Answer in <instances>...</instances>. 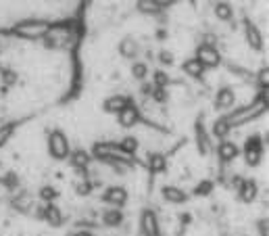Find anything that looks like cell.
Instances as JSON below:
<instances>
[{
    "instance_id": "6da1fadb",
    "label": "cell",
    "mask_w": 269,
    "mask_h": 236,
    "mask_svg": "<svg viewBox=\"0 0 269 236\" xmlns=\"http://www.w3.org/2000/svg\"><path fill=\"white\" fill-rule=\"evenodd\" d=\"M48 153L53 159H67L71 153V148H69V140H67L65 136V132L61 130H53L48 134Z\"/></svg>"
},
{
    "instance_id": "7a4b0ae2",
    "label": "cell",
    "mask_w": 269,
    "mask_h": 236,
    "mask_svg": "<svg viewBox=\"0 0 269 236\" xmlns=\"http://www.w3.org/2000/svg\"><path fill=\"white\" fill-rule=\"evenodd\" d=\"M46 31H48V23H42V21H25L15 25V33H19L23 38H40Z\"/></svg>"
},
{
    "instance_id": "3957f363",
    "label": "cell",
    "mask_w": 269,
    "mask_h": 236,
    "mask_svg": "<svg viewBox=\"0 0 269 236\" xmlns=\"http://www.w3.org/2000/svg\"><path fill=\"white\" fill-rule=\"evenodd\" d=\"M203 67H215L219 65V53H217V48L211 46V44H200L196 48V57H194Z\"/></svg>"
},
{
    "instance_id": "277c9868",
    "label": "cell",
    "mask_w": 269,
    "mask_h": 236,
    "mask_svg": "<svg viewBox=\"0 0 269 236\" xmlns=\"http://www.w3.org/2000/svg\"><path fill=\"white\" fill-rule=\"evenodd\" d=\"M261 155H263V144H261V138H259V136L248 138V140H246V144H244V157H246V163H248L250 167L259 165Z\"/></svg>"
},
{
    "instance_id": "5b68a950",
    "label": "cell",
    "mask_w": 269,
    "mask_h": 236,
    "mask_svg": "<svg viewBox=\"0 0 269 236\" xmlns=\"http://www.w3.org/2000/svg\"><path fill=\"white\" fill-rule=\"evenodd\" d=\"M140 232H142V236H159V222H157L155 211H150V209H144L142 211Z\"/></svg>"
},
{
    "instance_id": "8992f818",
    "label": "cell",
    "mask_w": 269,
    "mask_h": 236,
    "mask_svg": "<svg viewBox=\"0 0 269 236\" xmlns=\"http://www.w3.org/2000/svg\"><path fill=\"white\" fill-rule=\"evenodd\" d=\"M103 201H105V203H109V205H113L115 209H119V207H123L127 203V190L121 188V186H111L103 194Z\"/></svg>"
},
{
    "instance_id": "52a82bcc",
    "label": "cell",
    "mask_w": 269,
    "mask_h": 236,
    "mask_svg": "<svg viewBox=\"0 0 269 236\" xmlns=\"http://www.w3.org/2000/svg\"><path fill=\"white\" fill-rule=\"evenodd\" d=\"M117 120H119L121 128H131V126H136L140 122V113H138V109L133 107V105H127L123 111L117 113Z\"/></svg>"
},
{
    "instance_id": "ba28073f",
    "label": "cell",
    "mask_w": 269,
    "mask_h": 236,
    "mask_svg": "<svg viewBox=\"0 0 269 236\" xmlns=\"http://www.w3.org/2000/svg\"><path fill=\"white\" fill-rule=\"evenodd\" d=\"M238 196L242 203H253L257 196V182L255 180H242V184L238 186Z\"/></svg>"
},
{
    "instance_id": "9c48e42d",
    "label": "cell",
    "mask_w": 269,
    "mask_h": 236,
    "mask_svg": "<svg viewBox=\"0 0 269 236\" xmlns=\"http://www.w3.org/2000/svg\"><path fill=\"white\" fill-rule=\"evenodd\" d=\"M234 103H236V94H234L232 88H219V92L215 94V107L217 109H230Z\"/></svg>"
},
{
    "instance_id": "30bf717a",
    "label": "cell",
    "mask_w": 269,
    "mask_h": 236,
    "mask_svg": "<svg viewBox=\"0 0 269 236\" xmlns=\"http://www.w3.org/2000/svg\"><path fill=\"white\" fill-rule=\"evenodd\" d=\"M161 194H163L165 201H169V203H173V205L186 203V201H188V194L184 192L182 188H177V186H163Z\"/></svg>"
},
{
    "instance_id": "8fae6325",
    "label": "cell",
    "mask_w": 269,
    "mask_h": 236,
    "mask_svg": "<svg viewBox=\"0 0 269 236\" xmlns=\"http://www.w3.org/2000/svg\"><path fill=\"white\" fill-rule=\"evenodd\" d=\"M238 153H240V148L230 140H221V144L217 146V155H219L221 161H234L238 157Z\"/></svg>"
},
{
    "instance_id": "7c38bea8",
    "label": "cell",
    "mask_w": 269,
    "mask_h": 236,
    "mask_svg": "<svg viewBox=\"0 0 269 236\" xmlns=\"http://www.w3.org/2000/svg\"><path fill=\"white\" fill-rule=\"evenodd\" d=\"M140 53V46L133 38H123L119 42V55L125 57V59H136Z\"/></svg>"
},
{
    "instance_id": "4fadbf2b",
    "label": "cell",
    "mask_w": 269,
    "mask_h": 236,
    "mask_svg": "<svg viewBox=\"0 0 269 236\" xmlns=\"http://www.w3.org/2000/svg\"><path fill=\"white\" fill-rule=\"evenodd\" d=\"M127 105H131V100L125 98V96H109V98L105 100V111H107V113H119V111H123Z\"/></svg>"
},
{
    "instance_id": "5bb4252c",
    "label": "cell",
    "mask_w": 269,
    "mask_h": 236,
    "mask_svg": "<svg viewBox=\"0 0 269 236\" xmlns=\"http://www.w3.org/2000/svg\"><path fill=\"white\" fill-rule=\"evenodd\" d=\"M44 213V220L50 224V226H61L63 224V213H61V209L57 207V205H53V203H48L46 205V209L42 211Z\"/></svg>"
},
{
    "instance_id": "9a60e30c",
    "label": "cell",
    "mask_w": 269,
    "mask_h": 236,
    "mask_svg": "<svg viewBox=\"0 0 269 236\" xmlns=\"http://www.w3.org/2000/svg\"><path fill=\"white\" fill-rule=\"evenodd\" d=\"M246 42H248L250 48H255V50H261V46H263L261 31L253 23H248V21H246Z\"/></svg>"
},
{
    "instance_id": "2e32d148",
    "label": "cell",
    "mask_w": 269,
    "mask_h": 236,
    "mask_svg": "<svg viewBox=\"0 0 269 236\" xmlns=\"http://www.w3.org/2000/svg\"><path fill=\"white\" fill-rule=\"evenodd\" d=\"M103 222H105V226H111V228H115V226H121V222H123V213H121V209H109V211H105L103 213Z\"/></svg>"
},
{
    "instance_id": "e0dca14e",
    "label": "cell",
    "mask_w": 269,
    "mask_h": 236,
    "mask_svg": "<svg viewBox=\"0 0 269 236\" xmlns=\"http://www.w3.org/2000/svg\"><path fill=\"white\" fill-rule=\"evenodd\" d=\"M148 170L153 172V174H161L167 170V161L163 155L159 153H153V155H148Z\"/></svg>"
},
{
    "instance_id": "ac0fdd59",
    "label": "cell",
    "mask_w": 269,
    "mask_h": 236,
    "mask_svg": "<svg viewBox=\"0 0 269 236\" xmlns=\"http://www.w3.org/2000/svg\"><path fill=\"white\" fill-rule=\"evenodd\" d=\"M182 69L184 71H186L190 77H200V75H203V71H205V67L203 65H200L196 59H188L186 63H184L182 65Z\"/></svg>"
},
{
    "instance_id": "d6986e66",
    "label": "cell",
    "mask_w": 269,
    "mask_h": 236,
    "mask_svg": "<svg viewBox=\"0 0 269 236\" xmlns=\"http://www.w3.org/2000/svg\"><path fill=\"white\" fill-rule=\"evenodd\" d=\"M230 130H232L230 122L226 120V117H221V120H217V122L213 124V136H217V138H226L228 134H230Z\"/></svg>"
},
{
    "instance_id": "ffe728a7",
    "label": "cell",
    "mask_w": 269,
    "mask_h": 236,
    "mask_svg": "<svg viewBox=\"0 0 269 236\" xmlns=\"http://www.w3.org/2000/svg\"><path fill=\"white\" fill-rule=\"evenodd\" d=\"M69 157H71V165L73 167H86L90 163V155L86 153V150H81V148L69 153Z\"/></svg>"
},
{
    "instance_id": "44dd1931",
    "label": "cell",
    "mask_w": 269,
    "mask_h": 236,
    "mask_svg": "<svg viewBox=\"0 0 269 236\" xmlns=\"http://www.w3.org/2000/svg\"><path fill=\"white\" fill-rule=\"evenodd\" d=\"M232 15H234V11H232V7L228 3H217L215 5V17L219 21H230Z\"/></svg>"
},
{
    "instance_id": "7402d4cb",
    "label": "cell",
    "mask_w": 269,
    "mask_h": 236,
    "mask_svg": "<svg viewBox=\"0 0 269 236\" xmlns=\"http://www.w3.org/2000/svg\"><path fill=\"white\" fill-rule=\"evenodd\" d=\"M119 148H121V153H123V155H133V153L138 150V138H133V136H125V138L121 140Z\"/></svg>"
},
{
    "instance_id": "603a6c76",
    "label": "cell",
    "mask_w": 269,
    "mask_h": 236,
    "mask_svg": "<svg viewBox=\"0 0 269 236\" xmlns=\"http://www.w3.org/2000/svg\"><path fill=\"white\" fill-rule=\"evenodd\" d=\"M196 142H198L200 153L207 155V153H209V138H207V134H205L203 126H198V124H196Z\"/></svg>"
},
{
    "instance_id": "cb8c5ba5",
    "label": "cell",
    "mask_w": 269,
    "mask_h": 236,
    "mask_svg": "<svg viewBox=\"0 0 269 236\" xmlns=\"http://www.w3.org/2000/svg\"><path fill=\"white\" fill-rule=\"evenodd\" d=\"M138 11L146 13V15H159L161 7L157 3H153V0H138Z\"/></svg>"
},
{
    "instance_id": "d4e9b609",
    "label": "cell",
    "mask_w": 269,
    "mask_h": 236,
    "mask_svg": "<svg viewBox=\"0 0 269 236\" xmlns=\"http://www.w3.org/2000/svg\"><path fill=\"white\" fill-rule=\"evenodd\" d=\"M131 75L136 80H144L148 75V65L146 63H133L131 65Z\"/></svg>"
},
{
    "instance_id": "484cf974",
    "label": "cell",
    "mask_w": 269,
    "mask_h": 236,
    "mask_svg": "<svg viewBox=\"0 0 269 236\" xmlns=\"http://www.w3.org/2000/svg\"><path fill=\"white\" fill-rule=\"evenodd\" d=\"M59 196V192L53 188V186H44V188H40V199L42 201H46V203H53V201Z\"/></svg>"
},
{
    "instance_id": "4316f807",
    "label": "cell",
    "mask_w": 269,
    "mask_h": 236,
    "mask_svg": "<svg viewBox=\"0 0 269 236\" xmlns=\"http://www.w3.org/2000/svg\"><path fill=\"white\" fill-rule=\"evenodd\" d=\"M213 190V182H209V180H203L198 184V186L194 188V194H200V196H205V194H209Z\"/></svg>"
},
{
    "instance_id": "83f0119b",
    "label": "cell",
    "mask_w": 269,
    "mask_h": 236,
    "mask_svg": "<svg viewBox=\"0 0 269 236\" xmlns=\"http://www.w3.org/2000/svg\"><path fill=\"white\" fill-rule=\"evenodd\" d=\"M167 82H169V77H167V73L163 71H155V88H165Z\"/></svg>"
},
{
    "instance_id": "f1b7e54d",
    "label": "cell",
    "mask_w": 269,
    "mask_h": 236,
    "mask_svg": "<svg viewBox=\"0 0 269 236\" xmlns=\"http://www.w3.org/2000/svg\"><path fill=\"white\" fill-rule=\"evenodd\" d=\"M155 96V100L157 103H165V98H167V92H165V88H153V92H150Z\"/></svg>"
},
{
    "instance_id": "f546056e",
    "label": "cell",
    "mask_w": 269,
    "mask_h": 236,
    "mask_svg": "<svg viewBox=\"0 0 269 236\" xmlns=\"http://www.w3.org/2000/svg\"><path fill=\"white\" fill-rule=\"evenodd\" d=\"M0 73H3V77H5V84H15V80H17V73H15V71H11V69H3Z\"/></svg>"
},
{
    "instance_id": "4dcf8cb0",
    "label": "cell",
    "mask_w": 269,
    "mask_h": 236,
    "mask_svg": "<svg viewBox=\"0 0 269 236\" xmlns=\"http://www.w3.org/2000/svg\"><path fill=\"white\" fill-rule=\"evenodd\" d=\"M11 132H13V126H5V128H0V144H3V142L11 136Z\"/></svg>"
},
{
    "instance_id": "1f68e13d",
    "label": "cell",
    "mask_w": 269,
    "mask_h": 236,
    "mask_svg": "<svg viewBox=\"0 0 269 236\" xmlns=\"http://www.w3.org/2000/svg\"><path fill=\"white\" fill-rule=\"evenodd\" d=\"M75 190H77V194H88L92 188H90L88 182H81V184H77V186H75Z\"/></svg>"
},
{
    "instance_id": "d6a6232c",
    "label": "cell",
    "mask_w": 269,
    "mask_h": 236,
    "mask_svg": "<svg viewBox=\"0 0 269 236\" xmlns=\"http://www.w3.org/2000/svg\"><path fill=\"white\" fill-rule=\"evenodd\" d=\"M267 77H269L267 69H261L259 71V84H261V88H267Z\"/></svg>"
},
{
    "instance_id": "836d02e7",
    "label": "cell",
    "mask_w": 269,
    "mask_h": 236,
    "mask_svg": "<svg viewBox=\"0 0 269 236\" xmlns=\"http://www.w3.org/2000/svg\"><path fill=\"white\" fill-rule=\"evenodd\" d=\"M259 234L261 236H267V220H261L259 222Z\"/></svg>"
},
{
    "instance_id": "e575fe53",
    "label": "cell",
    "mask_w": 269,
    "mask_h": 236,
    "mask_svg": "<svg viewBox=\"0 0 269 236\" xmlns=\"http://www.w3.org/2000/svg\"><path fill=\"white\" fill-rule=\"evenodd\" d=\"M153 3H157V5L163 9V7H167V5H173L175 0H153Z\"/></svg>"
},
{
    "instance_id": "d590c367",
    "label": "cell",
    "mask_w": 269,
    "mask_h": 236,
    "mask_svg": "<svg viewBox=\"0 0 269 236\" xmlns=\"http://www.w3.org/2000/svg\"><path fill=\"white\" fill-rule=\"evenodd\" d=\"M71 236H94L92 232H88V230H79V232H73Z\"/></svg>"
},
{
    "instance_id": "8d00e7d4",
    "label": "cell",
    "mask_w": 269,
    "mask_h": 236,
    "mask_svg": "<svg viewBox=\"0 0 269 236\" xmlns=\"http://www.w3.org/2000/svg\"><path fill=\"white\" fill-rule=\"evenodd\" d=\"M161 61H163V63H167V65H169V63H171L173 59H171V55H167V53H163V55H161Z\"/></svg>"
},
{
    "instance_id": "74e56055",
    "label": "cell",
    "mask_w": 269,
    "mask_h": 236,
    "mask_svg": "<svg viewBox=\"0 0 269 236\" xmlns=\"http://www.w3.org/2000/svg\"><path fill=\"white\" fill-rule=\"evenodd\" d=\"M142 92L144 94H150V92H153V86H142Z\"/></svg>"
}]
</instances>
